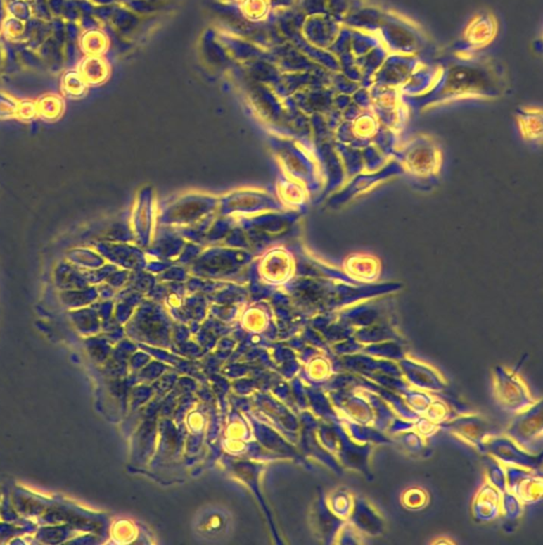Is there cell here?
I'll return each mask as SVG.
<instances>
[{"mask_svg":"<svg viewBox=\"0 0 543 545\" xmlns=\"http://www.w3.org/2000/svg\"><path fill=\"white\" fill-rule=\"evenodd\" d=\"M12 1H14V0H5L6 5H7V4L12 3Z\"/></svg>","mask_w":543,"mask_h":545,"instance_id":"7dc6e473","label":"cell"},{"mask_svg":"<svg viewBox=\"0 0 543 545\" xmlns=\"http://www.w3.org/2000/svg\"><path fill=\"white\" fill-rule=\"evenodd\" d=\"M403 380L418 390L428 393H439L448 390V384L443 376L430 365L411 357L407 353L398 361Z\"/></svg>","mask_w":543,"mask_h":545,"instance_id":"52a82bcc","label":"cell"},{"mask_svg":"<svg viewBox=\"0 0 543 545\" xmlns=\"http://www.w3.org/2000/svg\"><path fill=\"white\" fill-rule=\"evenodd\" d=\"M401 504L409 510H420L428 504V492L420 487H411L401 495Z\"/></svg>","mask_w":543,"mask_h":545,"instance_id":"83f0119b","label":"cell"},{"mask_svg":"<svg viewBox=\"0 0 543 545\" xmlns=\"http://www.w3.org/2000/svg\"><path fill=\"white\" fill-rule=\"evenodd\" d=\"M65 260L80 270H95L103 265V257L96 249L76 247L66 253Z\"/></svg>","mask_w":543,"mask_h":545,"instance_id":"ac0fdd59","label":"cell"},{"mask_svg":"<svg viewBox=\"0 0 543 545\" xmlns=\"http://www.w3.org/2000/svg\"><path fill=\"white\" fill-rule=\"evenodd\" d=\"M77 70L87 85L101 84L109 78V65L103 56H83Z\"/></svg>","mask_w":543,"mask_h":545,"instance_id":"4fadbf2b","label":"cell"},{"mask_svg":"<svg viewBox=\"0 0 543 545\" xmlns=\"http://www.w3.org/2000/svg\"><path fill=\"white\" fill-rule=\"evenodd\" d=\"M3 73V49H1V43H0V74Z\"/></svg>","mask_w":543,"mask_h":545,"instance_id":"bcb514c9","label":"cell"},{"mask_svg":"<svg viewBox=\"0 0 543 545\" xmlns=\"http://www.w3.org/2000/svg\"><path fill=\"white\" fill-rule=\"evenodd\" d=\"M0 43L3 49V73L6 74H14L18 73L23 68L18 58L15 44L9 39L0 35Z\"/></svg>","mask_w":543,"mask_h":545,"instance_id":"484cf974","label":"cell"},{"mask_svg":"<svg viewBox=\"0 0 543 545\" xmlns=\"http://www.w3.org/2000/svg\"><path fill=\"white\" fill-rule=\"evenodd\" d=\"M363 534L355 530L348 521H345L341 527L340 532H339L338 536H337L336 543H340V544H359L363 542L362 538Z\"/></svg>","mask_w":543,"mask_h":545,"instance_id":"e575fe53","label":"cell"},{"mask_svg":"<svg viewBox=\"0 0 543 545\" xmlns=\"http://www.w3.org/2000/svg\"><path fill=\"white\" fill-rule=\"evenodd\" d=\"M493 391L503 411L513 415L525 411L537 401L521 376L505 367L494 370Z\"/></svg>","mask_w":543,"mask_h":545,"instance_id":"7a4b0ae2","label":"cell"},{"mask_svg":"<svg viewBox=\"0 0 543 545\" xmlns=\"http://www.w3.org/2000/svg\"><path fill=\"white\" fill-rule=\"evenodd\" d=\"M61 18L65 22H78L80 20L81 13L77 5V0H66Z\"/></svg>","mask_w":543,"mask_h":545,"instance_id":"f35d334b","label":"cell"},{"mask_svg":"<svg viewBox=\"0 0 543 545\" xmlns=\"http://www.w3.org/2000/svg\"><path fill=\"white\" fill-rule=\"evenodd\" d=\"M87 87L89 85L87 84L77 68L66 70L62 75V92L70 99L82 97L87 93Z\"/></svg>","mask_w":543,"mask_h":545,"instance_id":"cb8c5ba5","label":"cell"},{"mask_svg":"<svg viewBox=\"0 0 543 545\" xmlns=\"http://www.w3.org/2000/svg\"><path fill=\"white\" fill-rule=\"evenodd\" d=\"M484 465L486 471L487 482L498 488L501 492L507 490L506 474L504 465H501L488 453H484Z\"/></svg>","mask_w":543,"mask_h":545,"instance_id":"d4e9b609","label":"cell"},{"mask_svg":"<svg viewBox=\"0 0 543 545\" xmlns=\"http://www.w3.org/2000/svg\"><path fill=\"white\" fill-rule=\"evenodd\" d=\"M24 31L25 23L12 16L7 15L5 20L0 25V35L13 43L23 42Z\"/></svg>","mask_w":543,"mask_h":545,"instance_id":"f546056e","label":"cell"},{"mask_svg":"<svg viewBox=\"0 0 543 545\" xmlns=\"http://www.w3.org/2000/svg\"><path fill=\"white\" fill-rule=\"evenodd\" d=\"M31 8H32L33 18H39V20H53L49 7H48L47 0H30Z\"/></svg>","mask_w":543,"mask_h":545,"instance_id":"d590c367","label":"cell"},{"mask_svg":"<svg viewBox=\"0 0 543 545\" xmlns=\"http://www.w3.org/2000/svg\"><path fill=\"white\" fill-rule=\"evenodd\" d=\"M51 37L64 46L66 42L65 20L62 18H53L51 20Z\"/></svg>","mask_w":543,"mask_h":545,"instance_id":"8d00e7d4","label":"cell"},{"mask_svg":"<svg viewBox=\"0 0 543 545\" xmlns=\"http://www.w3.org/2000/svg\"><path fill=\"white\" fill-rule=\"evenodd\" d=\"M361 353L378 359L391 360L395 362L400 361L407 355L404 345L400 341H385V342L364 345Z\"/></svg>","mask_w":543,"mask_h":545,"instance_id":"2e32d148","label":"cell"},{"mask_svg":"<svg viewBox=\"0 0 543 545\" xmlns=\"http://www.w3.org/2000/svg\"><path fill=\"white\" fill-rule=\"evenodd\" d=\"M6 6L7 5H6L5 0H0V25H1V23L5 20L8 15Z\"/></svg>","mask_w":543,"mask_h":545,"instance_id":"ee69618b","label":"cell"},{"mask_svg":"<svg viewBox=\"0 0 543 545\" xmlns=\"http://www.w3.org/2000/svg\"><path fill=\"white\" fill-rule=\"evenodd\" d=\"M97 289L93 286L85 288L74 289V290L60 291V299L66 307L70 309L83 307L97 297Z\"/></svg>","mask_w":543,"mask_h":545,"instance_id":"7402d4cb","label":"cell"},{"mask_svg":"<svg viewBox=\"0 0 543 545\" xmlns=\"http://www.w3.org/2000/svg\"><path fill=\"white\" fill-rule=\"evenodd\" d=\"M502 492L498 488L485 482L478 489L472 502V515L478 522H491L501 515Z\"/></svg>","mask_w":543,"mask_h":545,"instance_id":"30bf717a","label":"cell"},{"mask_svg":"<svg viewBox=\"0 0 543 545\" xmlns=\"http://www.w3.org/2000/svg\"><path fill=\"white\" fill-rule=\"evenodd\" d=\"M439 430L448 432L467 444L475 447L480 453H486V441L493 432L486 420L474 413L456 415L439 424Z\"/></svg>","mask_w":543,"mask_h":545,"instance_id":"8992f818","label":"cell"},{"mask_svg":"<svg viewBox=\"0 0 543 545\" xmlns=\"http://www.w3.org/2000/svg\"><path fill=\"white\" fill-rule=\"evenodd\" d=\"M78 24L82 31L101 28V23L98 22L94 15H81L80 20H78Z\"/></svg>","mask_w":543,"mask_h":545,"instance_id":"60d3db41","label":"cell"},{"mask_svg":"<svg viewBox=\"0 0 543 545\" xmlns=\"http://www.w3.org/2000/svg\"><path fill=\"white\" fill-rule=\"evenodd\" d=\"M14 44H15L16 51H18V58H20L23 68L37 70V72H46L47 70L37 51L29 49L26 46V44L23 43V42Z\"/></svg>","mask_w":543,"mask_h":545,"instance_id":"f1b7e54d","label":"cell"},{"mask_svg":"<svg viewBox=\"0 0 543 545\" xmlns=\"http://www.w3.org/2000/svg\"><path fill=\"white\" fill-rule=\"evenodd\" d=\"M353 337L364 345L385 342V341H400L402 342L401 337L393 332L391 328L380 327V326L355 330Z\"/></svg>","mask_w":543,"mask_h":545,"instance_id":"d6986e66","label":"cell"},{"mask_svg":"<svg viewBox=\"0 0 543 545\" xmlns=\"http://www.w3.org/2000/svg\"><path fill=\"white\" fill-rule=\"evenodd\" d=\"M6 10L8 15L18 18L24 23L28 22L33 18L30 0H14L12 3L7 4Z\"/></svg>","mask_w":543,"mask_h":545,"instance_id":"4dcf8cb0","label":"cell"},{"mask_svg":"<svg viewBox=\"0 0 543 545\" xmlns=\"http://www.w3.org/2000/svg\"><path fill=\"white\" fill-rule=\"evenodd\" d=\"M81 54L82 53H81L80 49H79L78 43H76V42H65L63 46L65 70L76 68L78 66L79 62L82 59V57L80 56Z\"/></svg>","mask_w":543,"mask_h":545,"instance_id":"836d02e7","label":"cell"},{"mask_svg":"<svg viewBox=\"0 0 543 545\" xmlns=\"http://www.w3.org/2000/svg\"><path fill=\"white\" fill-rule=\"evenodd\" d=\"M486 453L507 467H520L540 471L542 453L534 455L519 446L506 434H492L486 441Z\"/></svg>","mask_w":543,"mask_h":545,"instance_id":"277c9868","label":"cell"},{"mask_svg":"<svg viewBox=\"0 0 543 545\" xmlns=\"http://www.w3.org/2000/svg\"><path fill=\"white\" fill-rule=\"evenodd\" d=\"M523 504L511 492L506 490L502 492V507L501 515L507 523H515L521 518Z\"/></svg>","mask_w":543,"mask_h":545,"instance_id":"4316f807","label":"cell"},{"mask_svg":"<svg viewBox=\"0 0 543 545\" xmlns=\"http://www.w3.org/2000/svg\"><path fill=\"white\" fill-rule=\"evenodd\" d=\"M392 442L399 443L405 451L413 455L423 453L426 449V438L419 434L415 428L403 430L390 436Z\"/></svg>","mask_w":543,"mask_h":545,"instance_id":"ffe728a7","label":"cell"},{"mask_svg":"<svg viewBox=\"0 0 543 545\" xmlns=\"http://www.w3.org/2000/svg\"><path fill=\"white\" fill-rule=\"evenodd\" d=\"M340 424L348 432L349 436L355 442L362 443V444L378 445V444H392V440L386 432H381L372 426L363 425V424L355 423L348 419L340 418Z\"/></svg>","mask_w":543,"mask_h":545,"instance_id":"7c38bea8","label":"cell"},{"mask_svg":"<svg viewBox=\"0 0 543 545\" xmlns=\"http://www.w3.org/2000/svg\"><path fill=\"white\" fill-rule=\"evenodd\" d=\"M18 104L20 101L14 99L9 93L0 91V120L16 118Z\"/></svg>","mask_w":543,"mask_h":545,"instance_id":"1f68e13d","label":"cell"},{"mask_svg":"<svg viewBox=\"0 0 543 545\" xmlns=\"http://www.w3.org/2000/svg\"><path fill=\"white\" fill-rule=\"evenodd\" d=\"M95 6H113L116 0H91Z\"/></svg>","mask_w":543,"mask_h":545,"instance_id":"f6af8a7d","label":"cell"},{"mask_svg":"<svg viewBox=\"0 0 543 545\" xmlns=\"http://www.w3.org/2000/svg\"><path fill=\"white\" fill-rule=\"evenodd\" d=\"M364 344H362L361 342H359L352 336L333 345V351H334L335 356H337V357H343V356H350L361 353Z\"/></svg>","mask_w":543,"mask_h":545,"instance_id":"d6a6232c","label":"cell"},{"mask_svg":"<svg viewBox=\"0 0 543 545\" xmlns=\"http://www.w3.org/2000/svg\"><path fill=\"white\" fill-rule=\"evenodd\" d=\"M543 409L542 401L516 415L507 428L506 436L513 439L524 451L534 455L542 453Z\"/></svg>","mask_w":543,"mask_h":545,"instance_id":"3957f363","label":"cell"},{"mask_svg":"<svg viewBox=\"0 0 543 545\" xmlns=\"http://www.w3.org/2000/svg\"><path fill=\"white\" fill-rule=\"evenodd\" d=\"M363 536H380L384 532V520L364 497L354 496L352 513L347 520Z\"/></svg>","mask_w":543,"mask_h":545,"instance_id":"9c48e42d","label":"cell"},{"mask_svg":"<svg viewBox=\"0 0 543 545\" xmlns=\"http://www.w3.org/2000/svg\"><path fill=\"white\" fill-rule=\"evenodd\" d=\"M82 30L78 22H65L66 41L78 43Z\"/></svg>","mask_w":543,"mask_h":545,"instance_id":"ab89813d","label":"cell"},{"mask_svg":"<svg viewBox=\"0 0 543 545\" xmlns=\"http://www.w3.org/2000/svg\"><path fill=\"white\" fill-rule=\"evenodd\" d=\"M78 45L83 56H103L109 47V39L101 28L82 31Z\"/></svg>","mask_w":543,"mask_h":545,"instance_id":"9a60e30c","label":"cell"},{"mask_svg":"<svg viewBox=\"0 0 543 545\" xmlns=\"http://www.w3.org/2000/svg\"><path fill=\"white\" fill-rule=\"evenodd\" d=\"M37 104L32 101H23L18 104V116L24 120H30L37 118Z\"/></svg>","mask_w":543,"mask_h":545,"instance_id":"74e56055","label":"cell"},{"mask_svg":"<svg viewBox=\"0 0 543 545\" xmlns=\"http://www.w3.org/2000/svg\"><path fill=\"white\" fill-rule=\"evenodd\" d=\"M51 37V20H39L32 18L28 22L25 23L24 37L23 43L32 51H39L44 42Z\"/></svg>","mask_w":543,"mask_h":545,"instance_id":"5bb4252c","label":"cell"},{"mask_svg":"<svg viewBox=\"0 0 543 545\" xmlns=\"http://www.w3.org/2000/svg\"><path fill=\"white\" fill-rule=\"evenodd\" d=\"M53 282L60 291L74 290L91 286L85 278L82 270L64 259L56 266Z\"/></svg>","mask_w":543,"mask_h":545,"instance_id":"8fae6325","label":"cell"},{"mask_svg":"<svg viewBox=\"0 0 543 545\" xmlns=\"http://www.w3.org/2000/svg\"><path fill=\"white\" fill-rule=\"evenodd\" d=\"M336 425L338 444H337L335 456L339 461L341 467L345 469L352 470L363 474L367 480H373V474L370 467V457L373 451L374 445L366 443L355 442L351 439L347 430H345L340 422L335 423Z\"/></svg>","mask_w":543,"mask_h":545,"instance_id":"5b68a950","label":"cell"},{"mask_svg":"<svg viewBox=\"0 0 543 545\" xmlns=\"http://www.w3.org/2000/svg\"><path fill=\"white\" fill-rule=\"evenodd\" d=\"M37 104V116L46 120H56L61 118L64 111V101L59 95L46 94L39 97Z\"/></svg>","mask_w":543,"mask_h":545,"instance_id":"44dd1931","label":"cell"},{"mask_svg":"<svg viewBox=\"0 0 543 545\" xmlns=\"http://www.w3.org/2000/svg\"><path fill=\"white\" fill-rule=\"evenodd\" d=\"M47 1L48 7H49L53 18H61L66 0H47Z\"/></svg>","mask_w":543,"mask_h":545,"instance_id":"b9f144b4","label":"cell"},{"mask_svg":"<svg viewBox=\"0 0 543 545\" xmlns=\"http://www.w3.org/2000/svg\"><path fill=\"white\" fill-rule=\"evenodd\" d=\"M505 468L507 490L523 505L536 504L542 499V475L540 471L520 467Z\"/></svg>","mask_w":543,"mask_h":545,"instance_id":"ba28073f","label":"cell"},{"mask_svg":"<svg viewBox=\"0 0 543 545\" xmlns=\"http://www.w3.org/2000/svg\"><path fill=\"white\" fill-rule=\"evenodd\" d=\"M330 395L339 417L372 426L381 432H386L393 420L398 418L382 397L362 387L331 390Z\"/></svg>","mask_w":543,"mask_h":545,"instance_id":"6da1fadb","label":"cell"},{"mask_svg":"<svg viewBox=\"0 0 543 545\" xmlns=\"http://www.w3.org/2000/svg\"><path fill=\"white\" fill-rule=\"evenodd\" d=\"M37 53H39V57L43 60L46 68L49 72L57 74V73H61L65 68L63 46L60 45L53 37H48L44 42L43 45L39 47Z\"/></svg>","mask_w":543,"mask_h":545,"instance_id":"e0dca14e","label":"cell"},{"mask_svg":"<svg viewBox=\"0 0 543 545\" xmlns=\"http://www.w3.org/2000/svg\"><path fill=\"white\" fill-rule=\"evenodd\" d=\"M77 5L81 15H93L95 5L91 0H77Z\"/></svg>","mask_w":543,"mask_h":545,"instance_id":"7bdbcfd3","label":"cell"},{"mask_svg":"<svg viewBox=\"0 0 543 545\" xmlns=\"http://www.w3.org/2000/svg\"><path fill=\"white\" fill-rule=\"evenodd\" d=\"M353 504H354V495L351 494L345 489H338L333 492L328 501V507L331 511L339 519L347 520L352 513Z\"/></svg>","mask_w":543,"mask_h":545,"instance_id":"603a6c76","label":"cell"}]
</instances>
